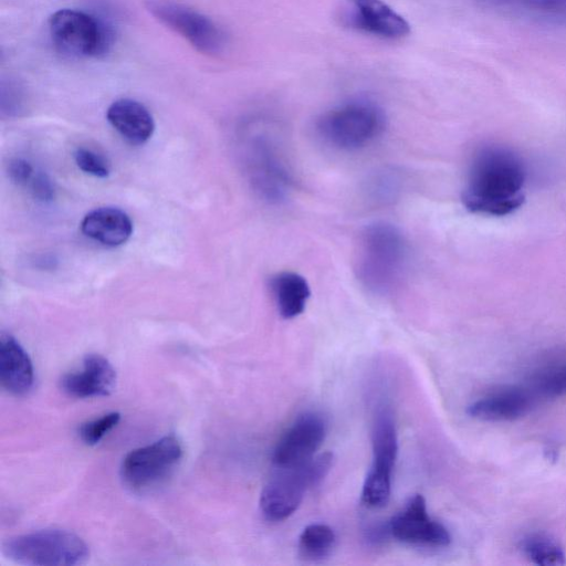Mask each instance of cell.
Masks as SVG:
<instances>
[{"instance_id":"28","label":"cell","mask_w":566,"mask_h":566,"mask_svg":"<svg viewBox=\"0 0 566 566\" xmlns=\"http://www.w3.org/2000/svg\"><path fill=\"white\" fill-rule=\"evenodd\" d=\"M30 187L31 192L36 200L42 202L53 200L55 195L54 185L46 174L42 171L34 174L30 181Z\"/></svg>"},{"instance_id":"26","label":"cell","mask_w":566,"mask_h":566,"mask_svg":"<svg viewBox=\"0 0 566 566\" xmlns=\"http://www.w3.org/2000/svg\"><path fill=\"white\" fill-rule=\"evenodd\" d=\"M398 188V176L392 171H381L371 178L368 191L373 200L385 202L394 199Z\"/></svg>"},{"instance_id":"22","label":"cell","mask_w":566,"mask_h":566,"mask_svg":"<svg viewBox=\"0 0 566 566\" xmlns=\"http://www.w3.org/2000/svg\"><path fill=\"white\" fill-rule=\"evenodd\" d=\"M336 542L335 532L323 523L307 525L298 537V553L307 560H317L326 557Z\"/></svg>"},{"instance_id":"20","label":"cell","mask_w":566,"mask_h":566,"mask_svg":"<svg viewBox=\"0 0 566 566\" xmlns=\"http://www.w3.org/2000/svg\"><path fill=\"white\" fill-rule=\"evenodd\" d=\"M491 10L554 24H566V0H479Z\"/></svg>"},{"instance_id":"6","label":"cell","mask_w":566,"mask_h":566,"mask_svg":"<svg viewBox=\"0 0 566 566\" xmlns=\"http://www.w3.org/2000/svg\"><path fill=\"white\" fill-rule=\"evenodd\" d=\"M245 160L252 187L262 200L281 205L290 198L293 175L275 136L268 132L253 135Z\"/></svg>"},{"instance_id":"14","label":"cell","mask_w":566,"mask_h":566,"mask_svg":"<svg viewBox=\"0 0 566 566\" xmlns=\"http://www.w3.org/2000/svg\"><path fill=\"white\" fill-rule=\"evenodd\" d=\"M115 386L116 371L99 354H87L80 370L67 373L60 379V387L67 396L81 399L108 396Z\"/></svg>"},{"instance_id":"10","label":"cell","mask_w":566,"mask_h":566,"mask_svg":"<svg viewBox=\"0 0 566 566\" xmlns=\"http://www.w3.org/2000/svg\"><path fill=\"white\" fill-rule=\"evenodd\" d=\"M147 9L159 22L180 34L200 53L216 55L227 44L223 30L192 8L172 0H148Z\"/></svg>"},{"instance_id":"16","label":"cell","mask_w":566,"mask_h":566,"mask_svg":"<svg viewBox=\"0 0 566 566\" xmlns=\"http://www.w3.org/2000/svg\"><path fill=\"white\" fill-rule=\"evenodd\" d=\"M0 381L4 390L14 396H24L33 387L34 370L32 361L10 334L0 336Z\"/></svg>"},{"instance_id":"1","label":"cell","mask_w":566,"mask_h":566,"mask_svg":"<svg viewBox=\"0 0 566 566\" xmlns=\"http://www.w3.org/2000/svg\"><path fill=\"white\" fill-rule=\"evenodd\" d=\"M525 167L512 149L488 144L476 149L461 200L475 213L504 216L524 202Z\"/></svg>"},{"instance_id":"30","label":"cell","mask_w":566,"mask_h":566,"mask_svg":"<svg viewBox=\"0 0 566 566\" xmlns=\"http://www.w3.org/2000/svg\"><path fill=\"white\" fill-rule=\"evenodd\" d=\"M388 536H391L388 523L373 525L366 531V539L373 545L384 543Z\"/></svg>"},{"instance_id":"4","label":"cell","mask_w":566,"mask_h":566,"mask_svg":"<svg viewBox=\"0 0 566 566\" xmlns=\"http://www.w3.org/2000/svg\"><path fill=\"white\" fill-rule=\"evenodd\" d=\"M2 555L31 566H74L86 562L88 547L76 534L51 528L17 535L1 544Z\"/></svg>"},{"instance_id":"24","label":"cell","mask_w":566,"mask_h":566,"mask_svg":"<svg viewBox=\"0 0 566 566\" xmlns=\"http://www.w3.org/2000/svg\"><path fill=\"white\" fill-rule=\"evenodd\" d=\"M119 420V412H108L82 423L78 428V436L85 444L95 446L118 424Z\"/></svg>"},{"instance_id":"25","label":"cell","mask_w":566,"mask_h":566,"mask_svg":"<svg viewBox=\"0 0 566 566\" xmlns=\"http://www.w3.org/2000/svg\"><path fill=\"white\" fill-rule=\"evenodd\" d=\"M74 160L77 167L94 177L106 178L109 175L111 167L108 161L99 154L87 149L77 148L74 153Z\"/></svg>"},{"instance_id":"11","label":"cell","mask_w":566,"mask_h":566,"mask_svg":"<svg viewBox=\"0 0 566 566\" xmlns=\"http://www.w3.org/2000/svg\"><path fill=\"white\" fill-rule=\"evenodd\" d=\"M326 436V421L316 412L297 417L276 443L272 462L275 469L302 465L314 458Z\"/></svg>"},{"instance_id":"27","label":"cell","mask_w":566,"mask_h":566,"mask_svg":"<svg viewBox=\"0 0 566 566\" xmlns=\"http://www.w3.org/2000/svg\"><path fill=\"white\" fill-rule=\"evenodd\" d=\"M22 91L13 81L1 82V109L2 112L17 113L22 104Z\"/></svg>"},{"instance_id":"19","label":"cell","mask_w":566,"mask_h":566,"mask_svg":"<svg viewBox=\"0 0 566 566\" xmlns=\"http://www.w3.org/2000/svg\"><path fill=\"white\" fill-rule=\"evenodd\" d=\"M269 290L279 314L285 319L301 315L311 296L307 280L293 271H281L271 275Z\"/></svg>"},{"instance_id":"18","label":"cell","mask_w":566,"mask_h":566,"mask_svg":"<svg viewBox=\"0 0 566 566\" xmlns=\"http://www.w3.org/2000/svg\"><path fill=\"white\" fill-rule=\"evenodd\" d=\"M82 232L90 239L106 245L118 247L133 233V222L128 214L114 207L96 208L81 221Z\"/></svg>"},{"instance_id":"29","label":"cell","mask_w":566,"mask_h":566,"mask_svg":"<svg viewBox=\"0 0 566 566\" xmlns=\"http://www.w3.org/2000/svg\"><path fill=\"white\" fill-rule=\"evenodd\" d=\"M10 179L17 185H25L33 177V167L29 161L22 158H14L8 166Z\"/></svg>"},{"instance_id":"5","label":"cell","mask_w":566,"mask_h":566,"mask_svg":"<svg viewBox=\"0 0 566 566\" xmlns=\"http://www.w3.org/2000/svg\"><path fill=\"white\" fill-rule=\"evenodd\" d=\"M332 462L333 454L325 452L302 465L276 469V473L261 492L260 509L264 517L279 522L292 515L307 490L319 484L326 476Z\"/></svg>"},{"instance_id":"15","label":"cell","mask_w":566,"mask_h":566,"mask_svg":"<svg viewBox=\"0 0 566 566\" xmlns=\"http://www.w3.org/2000/svg\"><path fill=\"white\" fill-rule=\"evenodd\" d=\"M536 399L524 387H505L495 389L473 401L468 413L483 421H511L526 415Z\"/></svg>"},{"instance_id":"21","label":"cell","mask_w":566,"mask_h":566,"mask_svg":"<svg viewBox=\"0 0 566 566\" xmlns=\"http://www.w3.org/2000/svg\"><path fill=\"white\" fill-rule=\"evenodd\" d=\"M526 387L536 400L564 396L566 394V359L551 363L534 371Z\"/></svg>"},{"instance_id":"12","label":"cell","mask_w":566,"mask_h":566,"mask_svg":"<svg viewBox=\"0 0 566 566\" xmlns=\"http://www.w3.org/2000/svg\"><path fill=\"white\" fill-rule=\"evenodd\" d=\"M388 524L390 535L402 543L444 547L451 541L446 526L428 514L426 500L421 494L411 496Z\"/></svg>"},{"instance_id":"17","label":"cell","mask_w":566,"mask_h":566,"mask_svg":"<svg viewBox=\"0 0 566 566\" xmlns=\"http://www.w3.org/2000/svg\"><path fill=\"white\" fill-rule=\"evenodd\" d=\"M106 118L128 143L142 145L153 135L155 123L149 111L139 102L120 98L109 105Z\"/></svg>"},{"instance_id":"9","label":"cell","mask_w":566,"mask_h":566,"mask_svg":"<svg viewBox=\"0 0 566 566\" xmlns=\"http://www.w3.org/2000/svg\"><path fill=\"white\" fill-rule=\"evenodd\" d=\"M182 458V447L175 436L128 452L120 464V479L133 492L143 493L163 483Z\"/></svg>"},{"instance_id":"23","label":"cell","mask_w":566,"mask_h":566,"mask_svg":"<svg viewBox=\"0 0 566 566\" xmlns=\"http://www.w3.org/2000/svg\"><path fill=\"white\" fill-rule=\"evenodd\" d=\"M526 557L536 565L559 566L566 563L563 548L544 535H530L522 542Z\"/></svg>"},{"instance_id":"13","label":"cell","mask_w":566,"mask_h":566,"mask_svg":"<svg viewBox=\"0 0 566 566\" xmlns=\"http://www.w3.org/2000/svg\"><path fill=\"white\" fill-rule=\"evenodd\" d=\"M343 19L352 28L382 39H400L409 23L382 0H345Z\"/></svg>"},{"instance_id":"7","label":"cell","mask_w":566,"mask_h":566,"mask_svg":"<svg viewBox=\"0 0 566 566\" xmlns=\"http://www.w3.org/2000/svg\"><path fill=\"white\" fill-rule=\"evenodd\" d=\"M49 31L55 48L72 57L98 56L108 51L113 33L95 15L74 9H61L49 20Z\"/></svg>"},{"instance_id":"3","label":"cell","mask_w":566,"mask_h":566,"mask_svg":"<svg viewBox=\"0 0 566 566\" xmlns=\"http://www.w3.org/2000/svg\"><path fill=\"white\" fill-rule=\"evenodd\" d=\"M386 124V114L377 103L358 97L323 113L316 122V132L333 148L354 151L376 142Z\"/></svg>"},{"instance_id":"8","label":"cell","mask_w":566,"mask_h":566,"mask_svg":"<svg viewBox=\"0 0 566 566\" xmlns=\"http://www.w3.org/2000/svg\"><path fill=\"white\" fill-rule=\"evenodd\" d=\"M373 462L361 489V502L373 509L385 506L391 494V473L398 453L392 413L387 405L377 408L371 427Z\"/></svg>"},{"instance_id":"2","label":"cell","mask_w":566,"mask_h":566,"mask_svg":"<svg viewBox=\"0 0 566 566\" xmlns=\"http://www.w3.org/2000/svg\"><path fill=\"white\" fill-rule=\"evenodd\" d=\"M408 260L407 240L396 226L374 222L359 233L355 272L368 292L376 295L394 292L405 277Z\"/></svg>"}]
</instances>
